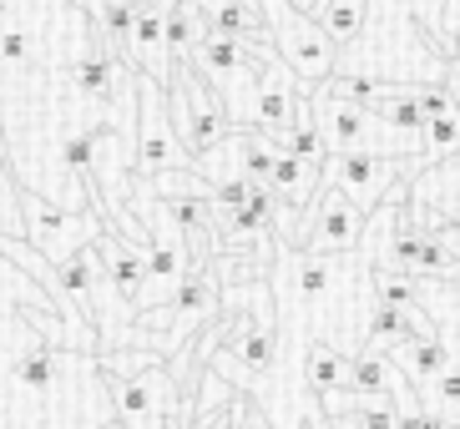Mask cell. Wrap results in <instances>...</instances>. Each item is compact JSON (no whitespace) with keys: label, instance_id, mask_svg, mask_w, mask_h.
<instances>
[{"label":"cell","instance_id":"1","mask_svg":"<svg viewBox=\"0 0 460 429\" xmlns=\"http://www.w3.org/2000/svg\"><path fill=\"white\" fill-rule=\"evenodd\" d=\"M258 5H263V21H269V36H273L279 61H284V66L294 71L309 92H319L324 81H334L339 46L324 36V26H319V21L298 15L288 0H258Z\"/></svg>","mask_w":460,"mask_h":429},{"label":"cell","instance_id":"2","mask_svg":"<svg viewBox=\"0 0 460 429\" xmlns=\"http://www.w3.org/2000/svg\"><path fill=\"white\" fill-rule=\"evenodd\" d=\"M304 223H309V228L294 238L298 253L344 258V253L359 248V238H365V213H359V207H354L339 188H329V182H324V192L304 207Z\"/></svg>","mask_w":460,"mask_h":429},{"label":"cell","instance_id":"3","mask_svg":"<svg viewBox=\"0 0 460 429\" xmlns=\"http://www.w3.org/2000/svg\"><path fill=\"white\" fill-rule=\"evenodd\" d=\"M324 182L344 192L359 213H369L375 202L390 197L394 182H415V177H410V167H400L394 157H379V152H339L324 162Z\"/></svg>","mask_w":460,"mask_h":429},{"label":"cell","instance_id":"4","mask_svg":"<svg viewBox=\"0 0 460 429\" xmlns=\"http://www.w3.org/2000/svg\"><path fill=\"white\" fill-rule=\"evenodd\" d=\"M137 101H142V132H137V167L142 172H172L188 167V147L177 142V127L167 117V92L152 76H137Z\"/></svg>","mask_w":460,"mask_h":429},{"label":"cell","instance_id":"5","mask_svg":"<svg viewBox=\"0 0 460 429\" xmlns=\"http://www.w3.org/2000/svg\"><path fill=\"white\" fill-rule=\"evenodd\" d=\"M96 248H102V273L117 288V298L142 313V293H147V258H142V248H127V238H117V232H102Z\"/></svg>","mask_w":460,"mask_h":429},{"label":"cell","instance_id":"6","mask_svg":"<svg viewBox=\"0 0 460 429\" xmlns=\"http://www.w3.org/2000/svg\"><path fill=\"white\" fill-rule=\"evenodd\" d=\"M394 363H400V374L415 379V390H425V384H435V379L446 374L450 363V344L446 338H420V334H405L400 344H394Z\"/></svg>","mask_w":460,"mask_h":429},{"label":"cell","instance_id":"7","mask_svg":"<svg viewBox=\"0 0 460 429\" xmlns=\"http://www.w3.org/2000/svg\"><path fill=\"white\" fill-rule=\"evenodd\" d=\"M122 71H127V61H117V56L96 40L92 51L71 66V92H82L86 101H111L117 96V81H122Z\"/></svg>","mask_w":460,"mask_h":429},{"label":"cell","instance_id":"8","mask_svg":"<svg viewBox=\"0 0 460 429\" xmlns=\"http://www.w3.org/2000/svg\"><path fill=\"white\" fill-rule=\"evenodd\" d=\"M324 192V167L298 157H273V197L288 202V207H309L314 197Z\"/></svg>","mask_w":460,"mask_h":429},{"label":"cell","instance_id":"9","mask_svg":"<svg viewBox=\"0 0 460 429\" xmlns=\"http://www.w3.org/2000/svg\"><path fill=\"white\" fill-rule=\"evenodd\" d=\"M349 369H354V354H344L339 344H329V338H314V344H309L304 374H309V384H314L319 399H324V394L349 390Z\"/></svg>","mask_w":460,"mask_h":429},{"label":"cell","instance_id":"10","mask_svg":"<svg viewBox=\"0 0 460 429\" xmlns=\"http://www.w3.org/2000/svg\"><path fill=\"white\" fill-rule=\"evenodd\" d=\"M339 273H344V258L298 253V263H294V288H298V298H304L309 309L329 303V298H334V288H339Z\"/></svg>","mask_w":460,"mask_h":429},{"label":"cell","instance_id":"11","mask_svg":"<svg viewBox=\"0 0 460 429\" xmlns=\"http://www.w3.org/2000/svg\"><path fill=\"white\" fill-rule=\"evenodd\" d=\"M21 213H26L31 248H36V253H51V258H61V242L56 238H66L71 223H82V217L61 213V207H51V202H41V197H26L21 202Z\"/></svg>","mask_w":460,"mask_h":429},{"label":"cell","instance_id":"12","mask_svg":"<svg viewBox=\"0 0 460 429\" xmlns=\"http://www.w3.org/2000/svg\"><path fill=\"white\" fill-rule=\"evenodd\" d=\"M319 26H324V36L334 40L339 51H354L369 31V0H329Z\"/></svg>","mask_w":460,"mask_h":429},{"label":"cell","instance_id":"13","mask_svg":"<svg viewBox=\"0 0 460 429\" xmlns=\"http://www.w3.org/2000/svg\"><path fill=\"white\" fill-rule=\"evenodd\" d=\"M56 369H61V354H56L51 344H41V338H31L26 349H21V359H15V379H21L26 390H51Z\"/></svg>","mask_w":460,"mask_h":429},{"label":"cell","instance_id":"14","mask_svg":"<svg viewBox=\"0 0 460 429\" xmlns=\"http://www.w3.org/2000/svg\"><path fill=\"white\" fill-rule=\"evenodd\" d=\"M0 66H31V36L15 15H0Z\"/></svg>","mask_w":460,"mask_h":429},{"label":"cell","instance_id":"15","mask_svg":"<svg viewBox=\"0 0 460 429\" xmlns=\"http://www.w3.org/2000/svg\"><path fill=\"white\" fill-rule=\"evenodd\" d=\"M96 147H102V132H82V136H71L66 142V167L76 177H82V182H92V157H96Z\"/></svg>","mask_w":460,"mask_h":429},{"label":"cell","instance_id":"16","mask_svg":"<svg viewBox=\"0 0 460 429\" xmlns=\"http://www.w3.org/2000/svg\"><path fill=\"white\" fill-rule=\"evenodd\" d=\"M288 5H294L298 15H309V21H319V15H324V5H329V0H288Z\"/></svg>","mask_w":460,"mask_h":429},{"label":"cell","instance_id":"17","mask_svg":"<svg viewBox=\"0 0 460 429\" xmlns=\"http://www.w3.org/2000/svg\"><path fill=\"white\" fill-rule=\"evenodd\" d=\"M460 21V0H446V15H440V31L446 26H456ZM435 46H440V36H435Z\"/></svg>","mask_w":460,"mask_h":429},{"label":"cell","instance_id":"18","mask_svg":"<svg viewBox=\"0 0 460 429\" xmlns=\"http://www.w3.org/2000/svg\"><path fill=\"white\" fill-rule=\"evenodd\" d=\"M92 429H132V425H127V419H122V415H117V409H111V415H107V419H102V425H92Z\"/></svg>","mask_w":460,"mask_h":429},{"label":"cell","instance_id":"19","mask_svg":"<svg viewBox=\"0 0 460 429\" xmlns=\"http://www.w3.org/2000/svg\"><path fill=\"white\" fill-rule=\"evenodd\" d=\"M71 5H76V11H86L96 21V15H102V0H71Z\"/></svg>","mask_w":460,"mask_h":429},{"label":"cell","instance_id":"20","mask_svg":"<svg viewBox=\"0 0 460 429\" xmlns=\"http://www.w3.org/2000/svg\"><path fill=\"white\" fill-rule=\"evenodd\" d=\"M298 429H334V425H329V419H324V409H319V415H314V419H304Z\"/></svg>","mask_w":460,"mask_h":429}]
</instances>
